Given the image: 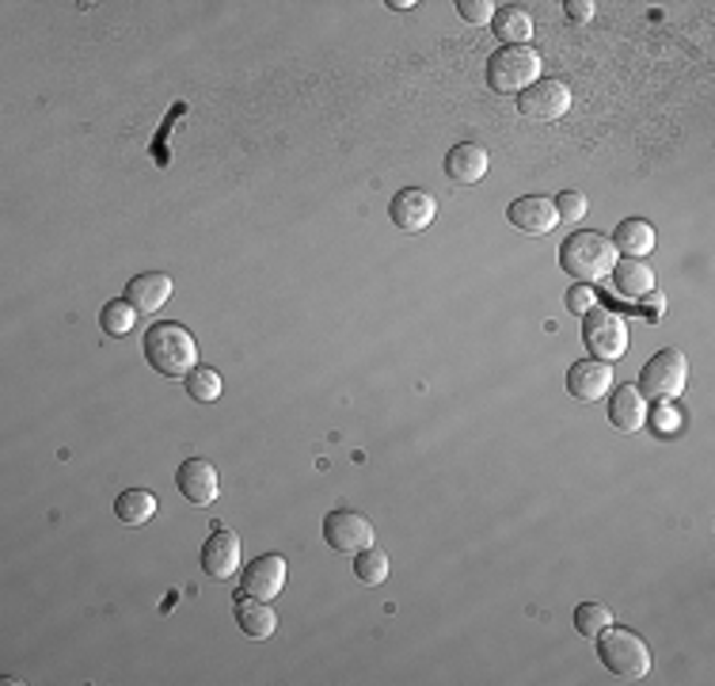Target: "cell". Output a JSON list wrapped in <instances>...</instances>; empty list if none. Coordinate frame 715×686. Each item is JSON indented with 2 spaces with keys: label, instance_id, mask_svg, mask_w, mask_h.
Segmentation results:
<instances>
[{
  "label": "cell",
  "instance_id": "obj_13",
  "mask_svg": "<svg viewBox=\"0 0 715 686\" xmlns=\"http://www.w3.org/2000/svg\"><path fill=\"white\" fill-rule=\"evenodd\" d=\"M202 568L206 576H213V580H232L240 568V538L237 531H229V526H218V531L206 538L202 545Z\"/></svg>",
  "mask_w": 715,
  "mask_h": 686
},
{
  "label": "cell",
  "instance_id": "obj_26",
  "mask_svg": "<svg viewBox=\"0 0 715 686\" xmlns=\"http://www.w3.org/2000/svg\"><path fill=\"white\" fill-rule=\"evenodd\" d=\"M613 625V610L602 607V602H582L575 610V630L582 638H597L602 630H609Z\"/></svg>",
  "mask_w": 715,
  "mask_h": 686
},
{
  "label": "cell",
  "instance_id": "obj_8",
  "mask_svg": "<svg viewBox=\"0 0 715 686\" xmlns=\"http://www.w3.org/2000/svg\"><path fill=\"white\" fill-rule=\"evenodd\" d=\"M323 542L331 545L336 553H362L373 545V526L365 515H358L351 508H339L331 511L328 519H323Z\"/></svg>",
  "mask_w": 715,
  "mask_h": 686
},
{
  "label": "cell",
  "instance_id": "obj_20",
  "mask_svg": "<svg viewBox=\"0 0 715 686\" xmlns=\"http://www.w3.org/2000/svg\"><path fill=\"white\" fill-rule=\"evenodd\" d=\"M613 248H617V252H628V260H644V255L654 248L651 221H644V218L620 221L617 233H613Z\"/></svg>",
  "mask_w": 715,
  "mask_h": 686
},
{
  "label": "cell",
  "instance_id": "obj_25",
  "mask_svg": "<svg viewBox=\"0 0 715 686\" xmlns=\"http://www.w3.org/2000/svg\"><path fill=\"white\" fill-rule=\"evenodd\" d=\"M183 382H187V396L198 404H213L221 396V374L213 367H195Z\"/></svg>",
  "mask_w": 715,
  "mask_h": 686
},
{
  "label": "cell",
  "instance_id": "obj_6",
  "mask_svg": "<svg viewBox=\"0 0 715 686\" xmlns=\"http://www.w3.org/2000/svg\"><path fill=\"white\" fill-rule=\"evenodd\" d=\"M685 382H689L685 355L667 347V351L647 359L644 374H639V393L651 396V401H673V396H681V390H685Z\"/></svg>",
  "mask_w": 715,
  "mask_h": 686
},
{
  "label": "cell",
  "instance_id": "obj_22",
  "mask_svg": "<svg viewBox=\"0 0 715 686\" xmlns=\"http://www.w3.org/2000/svg\"><path fill=\"white\" fill-rule=\"evenodd\" d=\"M114 515L127 526H145L156 515V496L148 489H127L114 500Z\"/></svg>",
  "mask_w": 715,
  "mask_h": 686
},
{
  "label": "cell",
  "instance_id": "obj_19",
  "mask_svg": "<svg viewBox=\"0 0 715 686\" xmlns=\"http://www.w3.org/2000/svg\"><path fill=\"white\" fill-rule=\"evenodd\" d=\"M237 625L248 633L252 641H267L274 633V625H278V614L267 607V599H240L237 602Z\"/></svg>",
  "mask_w": 715,
  "mask_h": 686
},
{
  "label": "cell",
  "instance_id": "obj_24",
  "mask_svg": "<svg viewBox=\"0 0 715 686\" xmlns=\"http://www.w3.org/2000/svg\"><path fill=\"white\" fill-rule=\"evenodd\" d=\"M99 325H103L107 336H130L138 325V309L130 302H122V297H114V302H107L103 313H99Z\"/></svg>",
  "mask_w": 715,
  "mask_h": 686
},
{
  "label": "cell",
  "instance_id": "obj_15",
  "mask_svg": "<svg viewBox=\"0 0 715 686\" xmlns=\"http://www.w3.org/2000/svg\"><path fill=\"white\" fill-rule=\"evenodd\" d=\"M446 176L461 187H472L487 176V149L476 145V142H461L449 149L446 156Z\"/></svg>",
  "mask_w": 715,
  "mask_h": 686
},
{
  "label": "cell",
  "instance_id": "obj_12",
  "mask_svg": "<svg viewBox=\"0 0 715 686\" xmlns=\"http://www.w3.org/2000/svg\"><path fill=\"white\" fill-rule=\"evenodd\" d=\"M240 584H244V591L252 595V599L271 602L274 595L286 588V557H282V553H263V557H255L252 565L244 568Z\"/></svg>",
  "mask_w": 715,
  "mask_h": 686
},
{
  "label": "cell",
  "instance_id": "obj_29",
  "mask_svg": "<svg viewBox=\"0 0 715 686\" xmlns=\"http://www.w3.org/2000/svg\"><path fill=\"white\" fill-rule=\"evenodd\" d=\"M594 305H597V294H594V286H586V283H579L575 291L568 294V309L571 313H582V317H586Z\"/></svg>",
  "mask_w": 715,
  "mask_h": 686
},
{
  "label": "cell",
  "instance_id": "obj_4",
  "mask_svg": "<svg viewBox=\"0 0 715 686\" xmlns=\"http://www.w3.org/2000/svg\"><path fill=\"white\" fill-rule=\"evenodd\" d=\"M597 656H602V664L617 679L636 683V679H647V672H651V649L631 630H613L609 625V630L597 633Z\"/></svg>",
  "mask_w": 715,
  "mask_h": 686
},
{
  "label": "cell",
  "instance_id": "obj_18",
  "mask_svg": "<svg viewBox=\"0 0 715 686\" xmlns=\"http://www.w3.org/2000/svg\"><path fill=\"white\" fill-rule=\"evenodd\" d=\"M613 286L628 302H644L647 294H654V271L644 260H625L613 268Z\"/></svg>",
  "mask_w": 715,
  "mask_h": 686
},
{
  "label": "cell",
  "instance_id": "obj_28",
  "mask_svg": "<svg viewBox=\"0 0 715 686\" xmlns=\"http://www.w3.org/2000/svg\"><path fill=\"white\" fill-rule=\"evenodd\" d=\"M457 12H461V20H469V23H492L498 8L492 4V0H457Z\"/></svg>",
  "mask_w": 715,
  "mask_h": 686
},
{
  "label": "cell",
  "instance_id": "obj_17",
  "mask_svg": "<svg viewBox=\"0 0 715 686\" xmlns=\"http://www.w3.org/2000/svg\"><path fill=\"white\" fill-rule=\"evenodd\" d=\"M172 291H176V286H172L168 275H161V271H145V275H138L134 283L127 286V302L134 305L138 313H156L168 305Z\"/></svg>",
  "mask_w": 715,
  "mask_h": 686
},
{
  "label": "cell",
  "instance_id": "obj_32",
  "mask_svg": "<svg viewBox=\"0 0 715 686\" xmlns=\"http://www.w3.org/2000/svg\"><path fill=\"white\" fill-rule=\"evenodd\" d=\"M654 427H659V435L670 432V427H678V416H673V412H662V409H659V416H654Z\"/></svg>",
  "mask_w": 715,
  "mask_h": 686
},
{
  "label": "cell",
  "instance_id": "obj_11",
  "mask_svg": "<svg viewBox=\"0 0 715 686\" xmlns=\"http://www.w3.org/2000/svg\"><path fill=\"white\" fill-rule=\"evenodd\" d=\"M176 489L187 496L195 508H206V503L218 500V469H213V461L206 458H187L183 466L176 469Z\"/></svg>",
  "mask_w": 715,
  "mask_h": 686
},
{
  "label": "cell",
  "instance_id": "obj_16",
  "mask_svg": "<svg viewBox=\"0 0 715 686\" xmlns=\"http://www.w3.org/2000/svg\"><path fill=\"white\" fill-rule=\"evenodd\" d=\"M609 424L625 435H636L647 424V396L636 385H620L609 396Z\"/></svg>",
  "mask_w": 715,
  "mask_h": 686
},
{
  "label": "cell",
  "instance_id": "obj_30",
  "mask_svg": "<svg viewBox=\"0 0 715 686\" xmlns=\"http://www.w3.org/2000/svg\"><path fill=\"white\" fill-rule=\"evenodd\" d=\"M568 15L586 23V20H594V4H590V0H568Z\"/></svg>",
  "mask_w": 715,
  "mask_h": 686
},
{
  "label": "cell",
  "instance_id": "obj_31",
  "mask_svg": "<svg viewBox=\"0 0 715 686\" xmlns=\"http://www.w3.org/2000/svg\"><path fill=\"white\" fill-rule=\"evenodd\" d=\"M644 302H647V309H651L647 317H662V313H667V297L662 294H647Z\"/></svg>",
  "mask_w": 715,
  "mask_h": 686
},
{
  "label": "cell",
  "instance_id": "obj_10",
  "mask_svg": "<svg viewBox=\"0 0 715 686\" xmlns=\"http://www.w3.org/2000/svg\"><path fill=\"white\" fill-rule=\"evenodd\" d=\"M506 221H510L514 229H521V233H529V237H544V233H552V229L560 226V214H556L552 198L526 195V198H514L510 210H506Z\"/></svg>",
  "mask_w": 715,
  "mask_h": 686
},
{
  "label": "cell",
  "instance_id": "obj_3",
  "mask_svg": "<svg viewBox=\"0 0 715 686\" xmlns=\"http://www.w3.org/2000/svg\"><path fill=\"white\" fill-rule=\"evenodd\" d=\"M540 80V54L534 46H498L487 57V85L498 96H521Z\"/></svg>",
  "mask_w": 715,
  "mask_h": 686
},
{
  "label": "cell",
  "instance_id": "obj_5",
  "mask_svg": "<svg viewBox=\"0 0 715 686\" xmlns=\"http://www.w3.org/2000/svg\"><path fill=\"white\" fill-rule=\"evenodd\" d=\"M582 344L590 347L597 362H617L628 351V320L625 313L594 305L582 320Z\"/></svg>",
  "mask_w": 715,
  "mask_h": 686
},
{
  "label": "cell",
  "instance_id": "obj_1",
  "mask_svg": "<svg viewBox=\"0 0 715 686\" xmlns=\"http://www.w3.org/2000/svg\"><path fill=\"white\" fill-rule=\"evenodd\" d=\"M145 359L156 374L164 378H187L198 367V344L176 320H161L145 333Z\"/></svg>",
  "mask_w": 715,
  "mask_h": 686
},
{
  "label": "cell",
  "instance_id": "obj_9",
  "mask_svg": "<svg viewBox=\"0 0 715 686\" xmlns=\"http://www.w3.org/2000/svg\"><path fill=\"white\" fill-rule=\"evenodd\" d=\"M435 214H438L435 198L422 192V187H400V192L393 195V203H388V218H393L404 233H422V229L435 221Z\"/></svg>",
  "mask_w": 715,
  "mask_h": 686
},
{
  "label": "cell",
  "instance_id": "obj_21",
  "mask_svg": "<svg viewBox=\"0 0 715 686\" xmlns=\"http://www.w3.org/2000/svg\"><path fill=\"white\" fill-rule=\"evenodd\" d=\"M492 28L495 39H503V46H529V39H534V20H529L526 8H498Z\"/></svg>",
  "mask_w": 715,
  "mask_h": 686
},
{
  "label": "cell",
  "instance_id": "obj_14",
  "mask_svg": "<svg viewBox=\"0 0 715 686\" xmlns=\"http://www.w3.org/2000/svg\"><path fill=\"white\" fill-rule=\"evenodd\" d=\"M568 390L582 404L602 401V396L613 390V367H609V362H597V359L575 362V367L568 370Z\"/></svg>",
  "mask_w": 715,
  "mask_h": 686
},
{
  "label": "cell",
  "instance_id": "obj_7",
  "mask_svg": "<svg viewBox=\"0 0 715 686\" xmlns=\"http://www.w3.org/2000/svg\"><path fill=\"white\" fill-rule=\"evenodd\" d=\"M518 107L526 119H537V122H556L571 111V88L563 80H552V77H540L537 85H529L526 92L518 96Z\"/></svg>",
  "mask_w": 715,
  "mask_h": 686
},
{
  "label": "cell",
  "instance_id": "obj_2",
  "mask_svg": "<svg viewBox=\"0 0 715 686\" xmlns=\"http://www.w3.org/2000/svg\"><path fill=\"white\" fill-rule=\"evenodd\" d=\"M617 248H613L609 237L602 233H590V229H579V233H571L568 241L560 244V268L568 271L575 283H602L605 275H613V268H617Z\"/></svg>",
  "mask_w": 715,
  "mask_h": 686
},
{
  "label": "cell",
  "instance_id": "obj_23",
  "mask_svg": "<svg viewBox=\"0 0 715 686\" xmlns=\"http://www.w3.org/2000/svg\"><path fill=\"white\" fill-rule=\"evenodd\" d=\"M388 573H393V565H388V553L381 549H362L354 553V576L358 584H365V588H381V584L388 580Z\"/></svg>",
  "mask_w": 715,
  "mask_h": 686
},
{
  "label": "cell",
  "instance_id": "obj_27",
  "mask_svg": "<svg viewBox=\"0 0 715 686\" xmlns=\"http://www.w3.org/2000/svg\"><path fill=\"white\" fill-rule=\"evenodd\" d=\"M586 195L582 192H563L556 198V214H560V221H582L586 218Z\"/></svg>",
  "mask_w": 715,
  "mask_h": 686
}]
</instances>
